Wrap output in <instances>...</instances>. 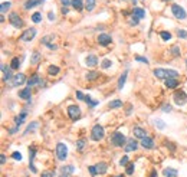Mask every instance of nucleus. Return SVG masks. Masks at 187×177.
<instances>
[{
    "instance_id": "nucleus-1",
    "label": "nucleus",
    "mask_w": 187,
    "mask_h": 177,
    "mask_svg": "<svg viewBox=\"0 0 187 177\" xmlns=\"http://www.w3.org/2000/svg\"><path fill=\"white\" fill-rule=\"evenodd\" d=\"M154 77L158 79H168V78H177L178 77V72L173 71V69H163V68H157L154 69Z\"/></svg>"
},
{
    "instance_id": "nucleus-2",
    "label": "nucleus",
    "mask_w": 187,
    "mask_h": 177,
    "mask_svg": "<svg viewBox=\"0 0 187 177\" xmlns=\"http://www.w3.org/2000/svg\"><path fill=\"white\" fill-rule=\"evenodd\" d=\"M110 141H111V144L115 145V147H122V145L127 144V137L122 133H120V131H115V133L111 134Z\"/></svg>"
},
{
    "instance_id": "nucleus-3",
    "label": "nucleus",
    "mask_w": 187,
    "mask_h": 177,
    "mask_svg": "<svg viewBox=\"0 0 187 177\" xmlns=\"http://www.w3.org/2000/svg\"><path fill=\"white\" fill-rule=\"evenodd\" d=\"M105 137V130L102 125H99V124H95L92 127V131H91V138L93 141H101V140Z\"/></svg>"
},
{
    "instance_id": "nucleus-4",
    "label": "nucleus",
    "mask_w": 187,
    "mask_h": 177,
    "mask_svg": "<svg viewBox=\"0 0 187 177\" xmlns=\"http://www.w3.org/2000/svg\"><path fill=\"white\" fill-rule=\"evenodd\" d=\"M171 13H173V16L176 17V19H178V20H184L187 17V13L186 10L183 9L180 5H171Z\"/></svg>"
},
{
    "instance_id": "nucleus-5",
    "label": "nucleus",
    "mask_w": 187,
    "mask_h": 177,
    "mask_svg": "<svg viewBox=\"0 0 187 177\" xmlns=\"http://www.w3.org/2000/svg\"><path fill=\"white\" fill-rule=\"evenodd\" d=\"M56 157L61 161H65L68 157V147L65 143H58L56 144Z\"/></svg>"
},
{
    "instance_id": "nucleus-6",
    "label": "nucleus",
    "mask_w": 187,
    "mask_h": 177,
    "mask_svg": "<svg viewBox=\"0 0 187 177\" xmlns=\"http://www.w3.org/2000/svg\"><path fill=\"white\" fill-rule=\"evenodd\" d=\"M173 100H174V104H176V105L182 107V105H184V104H187V94L184 91H177V92H174Z\"/></svg>"
},
{
    "instance_id": "nucleus-7",
    "label": "nucleus",
    "mask_w": 187,
    "mask_h": 177,
    "mask_svg": "<svg viewBox=\"0 0 187 177\" xmlns=\"http://www.w3.org/2000/svg\"><path fill=\"white\" fill-rule=\"evenodd\" d=\"M9 22L12 23V26H13V28H16V29H20L23 26L22 17L19 16L17 13H15V12H12L10 15H9Z\"/></svg>"
},
{
    "instance_id": "nucleus-8",
    "label": "nucleus",
    "mask_w": 187,
    "mask_h": 177,
    "mask_svg": "<svg viewBox=\"0 0 187 177\" xmlns=\"http://www.w3.org/2000/svg\"><path fill=\"white\" fill-rule=\"evenodd\" d=\"M68 115L72 121H76L78 118L81 117V108L78 105H69L68 107Z\"/></svg>"
},
{
    "instance_id": "nucleus-9",
    "label": "nucleus",
    "mask_w": 187,
    "mask_h": 177,
    "mask_svg": "<svg viewBox=\"0 0 187 177\" xmlns=\"http://www.w3.org/2000/svg\"><path fill=\"white\" fill-rule=\"evenodd\" d=\"M36 33H38V30H36L35 28H30V29H28V30H26L22 36H20V39H22L23 42H30V40H33V39H35Z\"/></svg>"
},
{
    "instance_id": "nucleus-10",
    "label": "nucleus",
    "mask_w": 187,
    "mask_h": 177,
    "mask_svg": "<svg viewBox=\"0 0 187 177\" xmlns=\"http://www.w3.org/2000/svg\"><path fill=\"white\" fill-rule=\"evenodd\" d=\"M36 151H38V150H36L35 145H30V147H29V167H30L32 173H36V168H35V166H33V160H35Z\"/></svg>"
},
{
    "instance_id": "nucleus-11",
    "label": "nucleus",
    "mask_w": 187,
    "mask_h": 177,
    "mask_svg": "<svg viewBox=\"0 0 187 177\" xmlns=\"http://www.w3.org/2000/svg\"><path fill=\"white\" fill-rule=\"evenodd\" d=\"M111 42H112L111 35H108V33H101V35H98V43L101 45V46H108Z\"/></svg>"
},
{
    "instance_id": "nucleus-12",
    "label": "nucleus",
    "mask_w": 187,
    "mask_h": 177,
    "mask_svg": "<svg viewBox=\"0 0 187 177\" xmlns=\"http://www.w3.org/2000/svg\"><path fill=\"white\" fill-rule=\"evenodd\" d=\"M12 66H6V65H2V72H3V81L7 82V81H12L13 77H12Z\"/></svg>"
},
{
    "instance_id": "nucleus-13",
    "label": "nucleus",
    "mask_w": 187,
    "mask_h": 177,
    "mask_svg": "<svg viewBox=\"0 0 187 177\" xmlns=\"http://www.w3.org/2000/svg\"><path fill=\"white\" fill-rule=\"evenodd\" d=\"M138 147V143L135 138H128L125 144V151L127 153H131V151H135Z\"/></svg>"
},
{
    "instance_id": "nucleus-14",
    "label": "nucleus",
    "mask_w": 187,
    "mask_h": 177,
    "mask_svg": "<svg viewBox=\"0 0 187 177\" xmlns=\"http://www.w3.org/2000/svg\"><path fill=\"white\" fill-rule=\"evenodd\" d=\"M17 95H19V98H22V100H32V91H30V87H28V88L25 89H20L19 92H17Z\"/></svg>"
},
{
    "instance_id": "nucleus-15",
    "label": "nucleus",
    "mask_w": 187,
    "mask_h": 177,
    "mask_svg": "<svg viewBox=\"0 0 187 177\" xmlns=\"http://www.w3.org/2000/svg\"><path fill=\"white\" fill-rule=\"evenodd\" d=\"M26 82V77H25V73H16L15 77H13V87H19V85H22V83Z\"/></svg>"
},
{
    "instance_id": "nucleus-16",
    "label": "nucleus",
    "mask_w": 187,
    "mask_h": 177,
    "mask_svg": "<svg viewBox=\"0 0 187 177\" xmlns=\"http://www.w3.org/2000/svg\"><path fill=\"white\" fill-rule=\"evenodd\" d=\"M45 0H26L25 2V5H23V7L26 9V10H29V9H32V7H36V6L42 5Z\"/></svg>"
},
{
    "instance_id": "nucleus-17",
    "label": "nucleus",
    "mask_w": 187,
    "mask_h": 177,
    "mask_svg": "<svg viewBox=\"0 0 187 177\" xmlns=\"http://www.w3.org/2000/svg\"><path fill=\"white\" fill-rule=\"evenodd\" d=\"M141 145H143L145 150L154 148V140L151 138V137H145V138L141 140Z\"/></svg>"
},
{
    "instance_id": "nucleus-18",
    "label": "nucleus",
    "mask_w": 187,
    "mask_h": 177,
    "mask_svg": "<svg viewBox=\"0 0 187 177\" xmlns=\"http://www.w3.org/2000/svg\"><path fill=\"white\" fill-rule=\"evenodd\" d=\"M40 79H42V78L39 77L38 73H33L32 77L29 78L28 81H26V83H28V87H30V88H32L33 85H39V82H40Z\"/></svg>"
},
{
    "instance_id": "nucleus-19",
    "label": "nucleus",
    "mask_w": 187,
    "mask_h": 177,
    "mask_svg": "<svg viewBox=\"0 0 187 177\" xmlns=\"http://www.w3.org/2000/svg\"><path fill=\"white\" fill-rule=\"evenodd\" d=\"M134 137L135 138H145L147 137V133H145V130H143L141 127H135L134 128Z\"/></svg>"
},
{
    "instance_id": "nucleus-20",
    "label": "nucleus",
    "mask_w": 187,
    "mask_h": 177,
    "mask_svg": "<svg viewBox=\"0 0 187 177\" xmlns=\"http://www.w3.org/2000/svg\"><path fill=\"white\" fill-rule=\"evenodd\" d=\"M85 63L88 65V66H97V63H98V58L95 55H88L85 58Z\"/></svg>"
},
{
    "instance_id": "nucleus-21",
    "label": "nucleus",
    "mask_w": 187,
    "mask_h": 177,
    "mask_svg": "<svg viewBox=\"0 0 187 177\" xmlns=\"http://www.w3.org/2000/svg\"><path fill=\"white\" fill-rule=\"evenodd\" d=\"M132 16H135L137 19H144L145 17V10L141 7H134L132 9Z\"/></svg>"
},
{
    "instance_id": "nucleus-22",
    "label": "nucleus",
    "mask_w": 187,
    "mask_h": 177,
    "mask_svg": "<svg viewBox=\"0 0 187 177\" xmlns=\"http://www.w3.org/2000/svg\"><path fill=\"white\" fill-rule=\"evenodd\" d=\"M26 117H28V112H26V111H23V112H20L17 117H15V122H16V125H22L23 121L26 120Z\"/></svg>"
},
{
    "instance_id": "nucleus-23",
    "label": "nucleus",
    "mask_w": 187,
    "mask_h": 177,
    "mask_svg": "<svg viewBox=\"0 0 187 177\" xmlns=\"http://www.w3.org/2000/svg\"><path fill=\"white\" fill-rule=\"evenodd\" d=\"M177 85H178L177 78H168V79H165V87L167 88H177Z\"/></svg>"
},
{
    "instance_id": "nucleus-24",
    "label": "nucleus",
    "mask_w": 187,
    "mask_h": 177,
    "mask_svg": "<svg viewBox=\"0 0 187 177\" xmlns=\"http://www.w3.org/2000/svg\"><path fill=\"white\" fill-rule=\"evenodd\" d=\"M72 6L76 12L83 10V0H72Z\"/></svg>"
},
{
    "instance_id": "nucleus-25",
    "label": "nucleus",
    "mask_w": 187,
    "mask_h": 177,
    "mask_svg": "<svg viewBox=\"0 0 187 177\" xmlns=\"http://www.w3.org/2000/svg\"><path fill=\"white\" fill-rule=\"evenodd\" d=\"M122 107V101L121 100H114L111 101L110 104H108V108L110 110H115V108H121Z\"/></svg>"
},
{
    "instance_id": "nucleus-26",
    "label": "nucleus",
    "mask_w": 187,
    "mask_h": 177,
    "mask_svg": "<svg viewBox=\"0 0 187 177\" xmlns=\"http://www.w3.org/2000/svg\"><path fill=\"white\" fill-rule=\"evenodd\" d=\"M127 77H128V71H125L122 73L120 79H118V89H122V87L125 85V81H127Z\"/></svg>"
},
{
    "instance_id": "nucleus-27",
    "label": "nucleus",
    "mask_w": 187,
    "mask_h": 177,
    "mask_svg": "<svg viewBox=\"0 0 187 177\" xmlns=\"http://www.w3.org/2000/svg\"><path fill=\"white\" fill-rule=\"evenodd\" d=\"M177 174H178V172H177L176 168H171V167H168V168H165V170H164V176L165 177H177Z\"/></svg>"
},
{
    "instance_id": "nucleus-28",
    "label": "nucleus",
    "mask_w": 187,
    "mask_h": 177,
    "mask_svg": "<svg viewBox=\"0 0 187 177\" xmlns=\"http://www.w3.org/2000/svg\"><path fill=\"white\" fill-rule=\"evenodd\" d=\"M85 102H87V105H89V108H95L99 104L98 101H93L89 95H85Z\"/></svg>"
},
{
    "instance_id": "nucleus-29",
    "label": "nucleus",
    "mask_w": 187,
    "mask_h": 177,
    "mask_svg": "<svg viewBox=\"0 0 187 177\" xmlns=\"http://www.w3.org/2000/svg\"><path fill=\"white\" fill-rule=\"evenodd\" d=\"M95 167H97V170H98V174H105V173H107V168H108V166H107L105 163H102V161L98 163Z\"/></svg>"
},
{
    "instance_id": "nucleus-30",
    "label": "nucleus",
    "mask_w": 187,
    "mask_h": 177,
    "mask_svg": "<svg viewBox=\"0 0 187 177\" xmlns=\"http://www.w3.org/2000/svg\"><path fill=\"white\" fill-rule=\"evenodd\" d=\"M85 145H87V140L85 138H79L76 141V150L78 151H81V153H82L83 150H85Z\"/></svg>"
},
{
    "instance_id": "nucleus-31",
    "label": "nucleus",
    "mask_w": 187,
    "mask_h": 177,
    "mask_svg": "<svg viewBox=\"0 0 187 177\" xmlns=\"http://www.w3.org/2000/svg\"><path fill=\"white\" fill-rule=\"evenodd\" d=\"M98 77H99V73L97 71H91V72H88V73L85 75L87 81H95V79H98Z\"/></svg>"
},
{
    "instance_id": "nucleus-32",
    "label": "nucleus",
    "mask_w": 187,
    "mask_h": 177,
    "mask_svg": "<svg viewBox=\"0 0 187 177\" xmlns=\"http://www.w3.org/2000/svg\"><path fill=\"white\" fill-rule=\"evenodd\" d=\"M39 61H40V53H39V52H33L32 58H30V63H32V65H38Z\"/></svg>"
},
{
    "instance_id": "nucleus-33",
    "label": "nucleus",
    "mask_w": 187,
    "mask_h": 177,
    "mask_svg": "<svg viewBox=\"0 0 187 177\" xmlns=\"http://www.w3.org/2000/svg\"><path fill=\"white\" fill-rule=\"evenodd\" d=\"M153 122H154V125H155L157 128H158V130H164V128L167 127V124H165V122L163 121V120H160V118H155V120H154Z\"/></svg>"
},
{
    "instance_id": "nucleus-34",
    "label": "nucleus",
    "mask_w": 187,
    "mask_h": 177,
    "mask_svg": "<svg viewBox=\"0 0 187 177\" xmlns=\"http://www.w3.org/2000/svg\"><path fill=\"white\" fill-rule=\"evenodd\" d=\"M38 125H39V122H38V121H32L30 124H29V127L26 128V131H25V135H26V134H29L30 131H35Z\"/></svg>"
},
{
    "instance_id": "nucleus-35",
    "label": "nucleus",
    "mask_w": 187,
    "mask_h": 177,
    "mask_svg": "<svg viewBox=\"0 0 187 177\" xmlns=\"http://www.w3.org/2000/svg\"><path fill=\"white\" fill-rule=\"evenodd\" d=\"M10 7H12L10 2H3L2 6H0V12H2V13H7V10H9Z\"/></svg>"
},
{
    "instance_id": "nucleus-36",
    "label": "nucleus",
    "mask_w": 187,
    "mask_h": 177,
    "mask_svg": "<svg viewBox=\"0 0 187 177\" xmlns=\"http://www.w3.org/2000/svg\"><path fill=\"white\" fill-rule=\"evenodd\" d=\"M62 173H65V174H72V173H75V167L73 166H63L61 168Z\"/></svg>"
},
{
    "instance_id": "nucleus-37",
    "label": "nucleus",
    "mask_w": 187,
    "mask_h": 177,
    "mask_svg": "<svg viewBox=\"0 0 187 177\" xmlns=\"http://www.w3.org/2000/svg\"><path fill=\"white\" fill-rule=\"evenodd\" d=\"M32 22L33 23H40L42 22V13L40 12H36L32 15Z\"/></svg>"
},
{
    "instance_id": "nucleus-38",
    "label": "nucleus",
    "mask_w": 187,
    "mask_h": 177,
    "mask_svg": "<svg viewBox=\"0 0 187 177\" xmlns=\"http://www.w3.org/2000/svg\"><path fill=\"white\" fill-rule=\"evenodd\" d=\"M95 7V0H85V9L88 12H92Z\"/></svg>"
},
{
    "instance_id": "nucleus-39",
    "label": "nucleus",
    "mask_w": 187,
    "mask_h": 177,
    "mask_svg": "<svg viewBox=\"0 0 187 177\" xmlns=\"http://www.w3.org/2000/svg\"><path fill=\"white\" fill-rule=\"evenodd\" d=\"M20 63H22V61H20L19 58H13V59H12V63H10L12 69H19Z\"/></svg>"
},
{
    "instance_id": "nucleus-40",
    "label": "nucleus",
    "mask_w": 187,
    "mask_h": 177,
    "mask_svg": "<svg viewBox=\"0 0 187 177\" xmlns=\"http://www.w3.org/2000/svg\"><path fill=\"white\" fill-rule=\"evenodd\" d=\"M127 168H125V173L128 174V176H131V174H134V170H135V166H134V163H130V164H127Z\"/></svg>"
},
{
    "instance_id": "nucleus-41",
    "label": "nucleus",
    "mask_w": 187,
    "mask_h": 177,
    "mask_svg": "<svg viewBox=\"0 0 187 177\" xmlns=\"http://www.w3.org/2000/svg\"><path fill=\"white\" fill-rule=\"evenodd\" d=\"M48 73H49V75H58V73H59V68L55 66V65H50V66L48 68Z\"/></svg>"
},
{
    "instance_id": "nucleus-42",
    "label": "nucleus",
    "mask_w": 187,
    "mask_h": 177,
    "mask_svg": "<svg viewBox=\"0 0 187 177\" xmlns=\"http://www.w3.org/2000/svg\"><path fill=\"white\" fill-rule=\"evenodd\" d=\"M171 55L174 56V58H178V56H180V46L174 45V46L171 48Z\"/></svg>"
},
{
    "instance_id": "nucleus-43",
    "label": "nucleus",
    "mask_w": 187,
    "mask_h": 177,
    "mask_svg": "<svg viewBox=\"0 0 187 177\" xmlns=\"http://www.w3.org/2000/svg\"><path fill=\"white\" fill-rule=\"evenodd\" d=\"M160 36H161V39H163V40H170V39H171V33H170V32H165V30L160 32Z\"/></svg>"
},
{
    "instance_id": "nucleus-44",
    "label": "nucleus",
    "mask_w": 187,
    "mask_h": 177,
    "mask_svg": "<svg viewBox=\"0 0 187 177\" xmlns=\"http://www.w3.org/2000/svg\"><path fill=\"white\" fill-rule=\"evenodd\" d=\"M88 172H89V174H91V177L98 176V170H97V167H95V166H89L88 167Z\"/></svg>"
},
{
    "instance_id": "nucleus-45",
    "label": "nucleus",
    "mask_w": 187,
    "mask_h": 177,
    "mask_svg": "<svg viewBox=\"0 0 187 177\" xmlns=\"http://www.w3.org/2000/svg\"><path fill=\"white\" fill-rule=\"evenodd\" d=\"M177 36L182 39H187V30H184V29H178L177 30Z\"/></svg>"
},
{
    "instance_id": "nucleus-46",
    "label": "nucleus",
    "mask_w": 187,
    "mask_h": 177,
    "mask_svg": "<svg viewBox=\"0 0 187 177\" xmlns=\"http://www.w3.org/2000/svg\"><path fill=\"white\" fill-rule=\"evenodd\" d=\"M101 66H102V69L110 68L111 66V61H110V59H104V61H102V63H101Z\"/></svg>"
},
{
    "instance_id": "nucleus-47",
    "label": "nucleus",
    "mask_w": 187,
    "mask_h": 177,
    "mask_svg": "<svg viewBox=\"0 0 187 177\" xmlns=\"http://www.w3.org/2000/svg\"><path fill=\"white\" fill-rule=\"evenodd\" d=\"M127 164H128V157L124 155V157H121V160H120V166H127Z\"/></svg>"
},
{
    "instance_id": "nucleus-48",
    "label": "nucleus",
    "mask_w": 187,
    "mask_h": 177,
    "mask_svg": "<svg viewBox=\"0 0 187 177\" xmlns=\"http://www.w3.org/2000/svg\"><path fill=\"white\" fill-rule=\"evenodd\" d=\"M12 157H13L15 160H17V161H20V160H22V154H20V153H17V151H15V153L12 154Z\"/></svg>"
},
{
    "instance_id": "nucleus-49",
    "label": "nucleus",
    "mask_w": 187,
    "mask_h": 177,
    "mask_svg": "<svg viewBox=\"0 0 187 177\" xmlns=\"http://www.w3.org/2000/svg\"><path fill=\"white\" fill-rule=\"evenodd\" d=\"M135 61H138V62H144V63H148V59L147 58H144V56H135Z\"/></svg>"
},
{
    "instance_id": "nucleus-50",
    "label": "nucleus",
    "mask_w": 187,
    "mask_h": 177,
    "mask_svg": "<svg viewBox=\"0 0 187 177\" xmlns=\"http://www.w3.org/2000/svg\"><path fill=\"white\" fill-rule=\"evenodd\" d=\"M138 20H140V19H137L135 16H132V19L130 20V25H131V26H137V25H138Z\"/></svg>"
},
{
    "instance_id": "nucleus-51",
    "label": "nucleus",
    "mask_w": 187,
    "mask_h": 177,
    "mask_svg": "<svg viewBox=\"0 0 187 177\" xmlns=\"http://www.w3.org/2000/svg\"><path fill=\"white\" fill-rule=\"evenodd\" d=\"M40 177H53V172H49V170H46V172L42 173V176Z\"/></svg>"
},
{
    "instance_id": "nucleus-52",
    "label": "nucleus",
    "mask_w": 187,
    "mask_h": 177,
    "mask_svg": "<svg viewBox=\"0 0 187 177\" xmlns=\"http://www.w3.org/2000/svg\"><path fill=\"white\" fill-rule=\"evenodd\" d=\"M76 98L79 101H85V95H83L81 91H76Z\"/></svg>"
},
{
    "instance_id": "nucleus-53",
    "label": "nucleus",
    "mask_w": 187,
    "mask_h": 177,
    "mask_svg": "<svg viewBox=\"0 0 187 177\" xmlns=\"http://www.w3.org/2000/svg\"><path fill=\"white\" fill-rule=\"evenodd\" d=\"M46 46H48V49H50V50H56V49H58V46H56L55 43H48Z\"/></svg>"
},
{
    "instance_id": "nucleus-54",
    "label": "nucleus",
    "mask_w": 187,
    "mask_h": 177,
    "mask_svg": "<svg viewBox=\"0 0 187 177\" xmlns=\"http://www.w3.org/2000/svg\"><path fill=\"white\" fill-rule=\"evenodd\" d=\"M61 3H62V6H66V7H68L69 5H72V0H61Z\"/></svg>"
},
{
    "instance_id": "nucleus-55",
    "label": "nucleus",
    "mask_w": 187,
    "mask_h": 177,
    "mask_svg": "<svg viewBox=\"0 0 187 177\" xmlns=\"http://www.w3.org/2000/svg\"><path fill=\"white\" fill-rule=\"evenodd\" d=\"M48 19H49L50 22H52V20H55V15H53L52 12H49V13H48Z\"/></svg>"
},
{
    "instance_id": "nucleus-56",
    "label": "nucleus",
    "mask_w": 187,
    "mask_h": 177,
    "mask_svg": "<svg viewBox=\"0 0 187 177\" xmlns=\"http://www.w3.org/2000/svg\"><path fill=\"white\" fill-rule=\"evenodd\" d=\"M163 111H164V112H170V111H171V107L170 105H164V107H163Z\"/></svg>"
},
{
    "instance_id": "nucleus-57",
    "label": "nucleus",
    "mask_w": 187,
    "mask_h": 177,
    "mask_svg": "<svg viewBox=\"0 0 187 177\" xmlns=\"http://www.w3.org/2000/svg\"><path fill=\"white\" fill-rule=\"evenodd\" d=\"M17 130H19V125H15V128H12V130H9V133L13 134V133H16Z\"/></svg>"
},
{
    "instance_id": "nucleus-58",
    "label": "nucleus",
    "mask_w": 187,
    "mask_h": 177,
    "mask_svg": "<svg viewBox=\"0 0 187 177\" xmlns=\"http://www.w3.org/2000/svg\"><path fill=\"white\" fill-rule=\"evenodd\" d=\"M0 160H2V161H0L2 164H5V163H6V155H5V154H2V157H0Z\"/></svg>"
},
{
    "instance_id": "nucleus-59",
    "label": "nucleus",
    "mask_w": 187,
    "mask_h": 177,
    "mask_svg": "<svg viewBox=\"0 0 187 177\" xmlns=\"http://www.w3.org/2000/svg\"><path fill=\"white\" fill-rule=\"evenodd\" d=\"M68 7H66V6H63V7H62V15H66V13H68Z\"/></svg>"
},
{
    "instance_id": "nucleus-60",
    "label": "nucleus",
    "mask_w": 187,
    "mask_h": 177,
    "mask_svg": "<svg viewBox=\"0 0 187 177\" xmlns=\"http://www.w3.org/2000/svg\"><path fill=\"white\" fill-rule=\"evenodd\" d=\"M150 177H157V172H155V170H153V172H151V174H150Z\"/></svg>"
},
{
    "instance_id": "nucleus-61",
    "label": "nucleus",
    "mask_w": 187,
    "mask_h": 177,
    "mask_svg": "<svg viewBox=\"0 0 187 177\" xmlns=\"http://www.w3.org/2000/svg\"><path fill=\"white\" fill-rule=\"evenodd\" d=\"M59 177H68V174H65V173H62V174H61V176H59Z\"/></svg>"
},
{
    "instance_id": "nucleus-62",
    "label": "nucleus",
    "mask_w": 187,
    "mask_h": 177,
    "mask_svg": "<svg viewBox=\"0 0 187 177\" xmlns=\"http://www.w3.org/2000/svg\"><path fill=\"white\" fill-rule=\"evenodd\" d=\"M163 2H170V0H163Z\"/></svg>"
},
{
    "instance_id": "nucleus-63",
    "label": "nucleus",
    "mask_w": 187,
    "mask_h": 177,
    "mask_svg": "<svg viewBox=\"0 0 187 177\" xmlns=\"http://www.w3.org/2000/svg\"><path fill=\"white\" fill-rule=\"evenodd\" d=\"M186 69H187V61H186Z\"/></svg>"
},
{
    "instance_id": "nucleus-64",
    "label": "nucleus",
    "mask_w": 187,
    "mask_h": 177,
    "mask_svg": "<svg viewBox=\"0 0 187 177\" xmlns=\"http://www.w3.org/2000/svg\"><path fill=\"white\" fill-rule=\"evenodd\" d=\"M117 177H122V176H117Z\"/></svg>"
}]
</instances>
